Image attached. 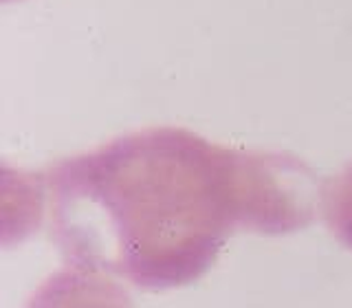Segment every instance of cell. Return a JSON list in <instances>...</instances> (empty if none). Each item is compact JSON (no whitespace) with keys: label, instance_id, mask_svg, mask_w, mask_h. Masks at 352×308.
<instances>
[{"label":"cell","instance_id":"obj_1","mask_svg":"<svg viewBox=\"0 0 352 308\" xmlns=\"http://www.w3.org/2000/svg\"><path fill=\"white\" fill-rule=\"evenodd\" d=\"M69 267L148 291L196 282L238 229L291 234L315 218V179L289 154L223 148L183 128L117 137L42 176Z\"/></svg>","mask_w":352,"mask_h":308},{"label":"cell","instance_id":"obj_2","mask_svg":"<svg viewBox=\"0 0 352 308\" xmlns=\"http://www.w3.org/2000/svg\"><path fill=\"white\" fill-rule=\"evenodd\" d=\"M25 308H135L126 289L108 275L64 269L44 280Z\"/></svg>","mask_w":352,"mask_h":308},{"label":"cell","instance_id":"obj_3","mask_svg":"<svg viewBox=\"0 0 352 308\" xmlns=\"http://www.w3.org/2000/svg\"><path fill=\"white\" fill-rule=\"evenodd\" d=\"M319 207L330 234L352 251V163L322 185Z\"/></svg>","mask_w":352,"mask_h":308}]
</instances>
